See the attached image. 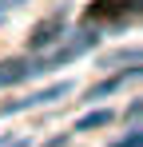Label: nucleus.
I'll return each instance as SVG.
<instances>
[{"mask_svg": "<svg viewBox=\"0 0 143 147\" xmlns=\"http://www.w3.org/2000/svg\"><path fill=\"white\" fill-rule=\"evenodd\" d=\"M64 28H68V16H64V12L40 20V24L32 28V36H28V48H48L52 40H64Z\"/></svg>", "mask_w": 143, "mask_h": 147, "instance_id": "3", "label": "nucleus"}, {"mask_svg": "<svg viewBox=\"0 0 143 147\" xmlns=\"http://www.w3.org/2000/svg\"><path fill=\"white\" fill-rule=\"evenodd\" d=\"M28 76H36V60H4L0 64V88H12Z\"/></svg>", "mask_w": 143, "mask_h": 147, "instance_id": "4", "label": "nucleus"}, {"mask_svg": "<svg viewBox=\"0 0 143 147\" xmlns=\"http://www.w3.org/2000/svg\"><path fill=\"white\" fill-rule=\"evenodd\" d=\"M99 44V28H88V32H76V40L72 44H64V48H56L52 56H44V60H36V76H44V72H56V68H64V64H72L76 56H84L88 48H95Z\"/></svg>", "mask_w": 143, "mask_h": 147, "instance_id": "1", "label": "nucleus"}, {"mask_svg": "<svg viewBox=\"0 0 143 147\" xmlns=\"http://www.w3.org/2000/svg\"><path fill=\"white\" fill-rule=\"evenodd\" d=\"M68 92H72V80H60V84L44 88V92H32V96H24V99L4 103V107H0V115H16V111H24V107H40V103H52V99H64Z\"/></svg>", "mask_w": 143, "mask_h": 147, "instance_id": "2", "label": "nucleus"}, {"mask_svg": "<svg viewBox=\"0 0 143 147\" xmlns=\"http://www.w3.org/2000/svg\"><path fill=\"white\" fill-rule=\"evenodd\" d=\"M16 4H24V0H8V8H16Z\"/></svg>", "mask_w": 143, "mask_h": 147, "instance_id": "9", "label": "nucleus"}, {"mask_svg": "<svg viewBox=\"0 0 143 147\" xmlns=\"http://www.w3.org/2000/svg\"><path fill=\"white\" fill-rule=\"evenodd\" d=\"M107 119H111V111H107V107H99V111H88L84 119L76 123V131H92V127H103Z\"/></svg>", "mask_w": 143, "mask_h": 147, "instance_id": "6", "label": "nucleus"}, {"mask_svg": "<svg viewBox=\"0 0 143 147\" xmlns=\"http://www.w3.org/2000/svg\"><path fill=\"white\" fill-rule=\"evenodd\" d=\"M44 147H64V135H60V139H52V143H44Z\"/></svg>", "mask_w": 143, "mask_h": 147, "instance_id": "8", "label": "nucleus"}, {"mask_svg": "<svg viewBox=\"0 0 143 147\" xmlns=\"http://www.w3.org/2000/svg\"><path fill=\"white\" fill-rule=\"evenodd\" d=\"M115 147H143V135H139V127H131V135H127V139H119Z\"/></svg>", "mask_w": 143, "mask_h": 147, "instance_id": "7", "label": "nucleus"}, {"mask_svg": "<svg viewBox=\"0 0 143 147\" xmlns=\"http://www.w3.org/2000/svg\"><path fill=\"white\" fill-rule=\"evenodd\" d=\"M135 76H139V68H127V72L123 76H115V80H107V84H99V88H92V92H88V99H103V96H111V92H115L119 84H127V80H135Z\"/></svg>", "mask_w": 143, "mask_h": 147, "instance_id": "5", "label": "nucleus"}]
</instances>
